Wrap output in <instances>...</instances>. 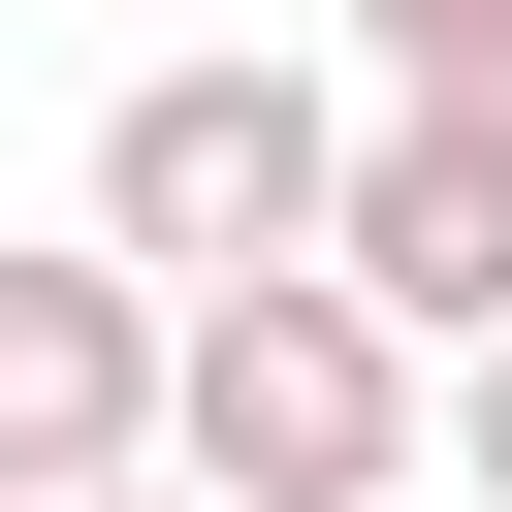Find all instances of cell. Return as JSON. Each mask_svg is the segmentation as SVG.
<instances>
[{
	"label": "cell",
	"instance_id": "1",
	"mask_svg": "<svg viewBox=\"0 0 512 512\" xmlns=\"http://www.w3.org/2000/svg\"><path fill=\"white\" fill-rule=\"evenodd\" d=\"M160 480L192 512H416V352L288 256V288H192L160 320Z\"/></svg>",
	"mask_w": 512,
	"mask_h": 512
},
{
	"label": "cell",
	"instance_id": "2",
	"mask_svg": "<svg viewBox=\"0 0 512 512\" xmlns=\"http://www.w3.org/2000/svg\"><path fill=\"white\" fill-rule=\"evenodd\" d=\"M320 160H352V96L320 64H128V128H96V256L192 320V288H288L320 256Z\"/></svg>",
	"mask_w": 512,
	"mask_h": 512
},
{
	"label": "cell",
	"instance_id": "3",
	"mask_svg": "<svg viewBox=\"0 0 512 512\" xmlns=\"http://www.w3.org/2000/svg\"><path fill=\"white\" fill-rule=\"evenodd\" d=\"M160 480V288L128 256H0V512Z\"/></svg>",
	"mask_w": 512,
	"mask_h": 512
},
{
	"label": "cell",
	"instance_id": "4",
	"mask_svg": "<svg viewBox=\"0 0 512 512\" xmlns=\"http://www.w3.org/2000/svg\"><path fill=\"white\" fill-rule=\"evenodd\" d=\"M416 448H448V480H480V512H512V320H480V352H448V384H416Z\"/></svg>",
	"mask_w": 512,
	"mask_h": 512
},
{
	"label": "cell",
	"instance_id": "5",
	"mask_svg": "<svg viewBox=\"0 0 512 512\" xmlns=\"http://www.w3.org/2000/svg\"><path fill=\"white\" fill-rule=\"evenodd\" d=\"M480 32H512V0H352V64H384V96H448Z\"/></svg>",
	"mask_w": 512,
	"mask_h": 512
},
{
	"label": "cell",
	"instance_id": "6",
	"mask_svg": "<svg viewBox=\"0 0 512 512\" xmlns=\"http://www.w3.org/2000/svg\"><path fill=\"white\" fill-rule=\"evenodd\" d=\"M416 128H448V160H480V192H512V32H480V64H448V96H416Z\"/></svg>",
	"mask_w": 512,
	"mask_h": 512
},
{
	"label": "cell",
	"instance_id": "7",
	"mask_svg": "<svg viewBox=\"0 0 512 512\" xmlns=\"http://www.w3.org/2000/svg\"><path fill=\"white\" fill-rule=\"evenodd\" d=\"M96 512H192V480H96Z\"/></svg>",
	"mask_w": 512,
	"mask_h": 512
}]
</instances>
